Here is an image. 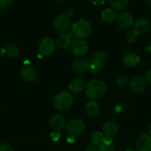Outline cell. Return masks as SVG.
<instances>
[{"mask_svg":"<svg viewBox=\"0 0 151 151\" xmlns=\"http://www.w3.org/2000/svg\"><path fill=\"white\" fill-rule=\"evenodd\" d=\"M106 85L99 80H93L89 82L85 88L86 96L90 100H95L101 98L106 92Z\"/></svg>","mask_w":151,"mask_h":151,"instance_id":"1","label":"cell"},{"mask_svg":"<svg viewBox=\"0 0 151 151\" xmlns=\"http://www.w3.org/2000/svg\"><path fill=\"white\" fill-rule=\"evenodd\" d=\"M73 97L68 91H61L58 93L54 98V106L59 111H66L72 106Z\"/></svg>","mask_w":151,"mask_h":151,"instance_id":"2","label":"cell"},{"mask_svg":"<svg viewBox=\"0 0 151 151\" xmlns=\"http://www.w3.org/2000/svg\"><path fill=\"white\" fill-rule=\"evenodd\" d=\"M91 24L87 20L81 19L77 20L73 24L72 27V32L76 38H85L91 32Z\"/></svg>","mask_w":151,"mask_h":151,"instance_id":"3","label":"cell"},{"mask_svg":"<svg viewBox=\"0 0 151 151\" xmlns=\"http://www.w3.org/2000/svg\"><path fill=\"white\" fill-rule=\"evenodd\" d=\"M85 125L80 119H71L65 126V131L68 136L73 137H79L84 133Z\"/></svg>","mask_w":151,"mask_h":151,"instance_id":"4","label":"cell"},{"mask_svg":"<svg viewBox=\"0 0 151 151\" xmlns=\"http://www.w3.org/2000/svg\"><path fill=\"white\" fill-rule=\"evenodd\" d=\"M107 55L103 52H97L92 57L90 60V70L93 73L99 72L107 61Z\"/></svg>","mask_w":151,"mask_h":151,"instance_id":"5","label":"cell"},{"mask_svg":"<svg viewBox=\"0 0 151 151\" xmlns=\"http://www.w3.org/2000/svg\"><path fill=\"white\" fill-rule=\"evenodd\" d=\"M53 27L60 35L66 34L70 27V17L65 13L58 15L53 20Z\"/></svg>","mask_w":151,"mask_h":151,"instance_id":"6","label":"cell"},{"mask_svg":"<svg viewBox=\"0 0 151 151\" xmlns=\"http://www.w3.org/2000/svg\"><path fill=\"white\" fill-rule=\"evenodd\" d=\"M56 43L50 37H45L40 41L38 45V51L40 54L44 56H49L53 53Z\"/></svg>","mask_w":151,"mask_h":151,"instance_id":"7","label":"cell"},{"mask_svg":"<svg viewBox=\"0 0 151 151\" xmlns=\"http://www.w3.org/2000/svg\"><path fill=\"white\" fill-rule=\"evenodd\" d=\"M117 24L121 29H128L134 23L133 16L127 12H121L117 16Z\"/></svg>","mask_w":151,"mask_h":151,"instance_id":"8","label":"cell"},{"mask_svg":"<svg viewBox=\"0 0 151 151\" xmlns=\"http://www.w3.org/2000/svg\"><path fill=\"white\" fill-rule=\"evenodd\" d=\"M71 50L74 55L77 56H82L87 53L88 45L87 42L81 38H76L71 44Z\"/></svg>","mask_w":151,"mask_h":151,"instance_id":"9","label":"cell"},{"mask_svg":"<svg viewBox=\"0 0 151 151\" xmlns=\"http://www.w3.org/2000/svg\"><path fill=\"white\" fill-rule=\"evenodd\" d=\"M90 62L85 58H79L73 62V70L76 73H84L90 70Z\"/></svg>","mask_w":151,"mask_h":151,"instance_id":"10","label":"cell"},{"mask_svg":"<svg viewBox=\"0 0 151 151\" xmlns=\"http://www.w3.org/2000/svg\"><path fill=\"white\" fill-rule=\"evenodd\" d=\"M76 38L73 32H70L68 34L61 35L56 38V44L60 49H67L70 47L73 41Z\"/></svg>","mask_w":151,"mask_h":151,"instance_id":"11","label":"cell"},{"mask_svg":"<svg viewBox=\"0 0 151 151\" xmlns=\"http://www.w3.org/2000/svg\"><path fill=\"white\" fill-rule=\"evenodd\" d=\"M137 151H151V137L149 134H142L136 140Z\"/></svg>","mask_w":151,"mask_h":151,"instance_id":"12","label":"cell"},{"mask_svg":"<svg viewBox=\"0 0 151 151\" xmlns=\"http://www.w3.org/2000/svg\"><path fill=\"white\" fill-rule=\"evenodd\" d=\"M130 87L133 92L136 94H141L146 88V82L141 77L135 76L130 81Z\"/></svg>","mask_w":151,"mask_h":151,"instance_id":"13","label":"cell"},{"mask_svg":"<svg viewBox=\"0 0 151 151\" xmlns=\"http://www.w3.org/2000/svg\"><path fill=\"white\" fill-rule=\"evenodd\" d=\"M151 24L149 20L144 18H141L136 20L134 23V29L138 34H144L147 32L150 29Z\"/></svg>","mask_w":151,"mask_h":151,"instance_id":"14","label":"cell"},{"mask_svg":"<svg viewBox=\"0 0 151 151\" xmlns=\"http://www.w3.org/2000/svg\"><path fill=\"white\" fill-rule=\"evenodd\" d=\"M22 79L28 83L33 82L37 78V72L35 69L30 66H25L21 71Z\"/></svg>","mask_w":151,"mask_h":151,"instance_id":"15","label":"cell"},{"mask_svg":"<svg viewBox=\"0 0 151 151\" xmlns=\"http://www.w3.org/2000/svg\"><path fill=\"white\" fill-rule=\"evenodd\" d=\"M118 125L117 123L113 121L107 122L106 123L104 124L102 126V134L105 136H108V137H113L118 133Z\"/></svg>","mask_w":151,"mask_h":151,"instance_id":"16","label":"cell"},{"mask_svg":"<svg viewBox=\"0 0 151 151\" xmlns=\"http://www.w3.org/2000/svg\"><path fill=\"white\" fill-rule=\"evenodd\" d=\"M65 121L63 116L60 114H53L50 119V126L56 131H61L65 127Z\"/></svg>","mask_w":151,"mask_h":151,"instance_id":"17","label":"cell"},{"mask_svg":"<svg viewBox=\"0 0 151 151\" xmlns=\"http://www.w3.org/2000/svg\"><path fill=\"white\" fill-rule=\"evenodd\" d=\"M140 61L139 56L136 53H127L123 58V63L127 67H134Z\"/></svg>","mask_w":151,"mask_h":151,"instance_id":"18","label":"cell"},{"mask_svg":"<svg viewBox=\"0 0 151 151\" xmlns=\"http://www.w3.org/2000/svg\"><path fill=\"white\" fill-rule=\"evenodd\" d=\"M84 88V83L81 78L73 80L69 85V89L73 94H78Z\"/></svg>","mask_w":151,"mask_h":151,"instance_id":"19","label":"cell"},{"mask_svg":"<svg viewBox=\"0 0 151 151\" xmlns=\"http://www.w3.org/2000/svg\"><path fill=\"white\" fill-rule=\"evenodd\" d=\"M117 17L116 12L114 9L107 7L105 9L102 13V19L103 22H107V23H111L113 22Z\"/></svg>","mask_w":151,"mask_h":151,"instance_id":"20","label":"cell"},{"mask_svg":"<svg viewBox=\"0 0 151 151\" xmlns=\"http://www.w3.org/2000/svg\"><path fill=\"white\" fill-rule=\"evenodd\" d=\"M85 111L87 116L93 118L99 114V106L96 102L90 101L86 104Z\"/></svg>","mask_w":151,"mask_h":151,"instance_id":"21","label":"cell"},{"mask_svg":"<svg viewBox=\"0 0 151 151\" xmlns=\"http://www.w3.org/2000/svg\"><path fill=\"white\" fill-rule=\"evenodd\" d=\"M108 3L114 10H123L129 4L130 0H107Z\"/></svg>","mask_w":151,"mask_h":151,"instance_id":"22","label":"cell"},{"mask_svg":"<svg viewBox=\"0 0 151 151\" xmlns=\"http://www.w3.org/2000/svg\"><path fill=\"white\" fill-rule=\"evenodd\" d=\"M4 54L7 55L10 58H16L17 57L19 53V50L16 45L14 44H7L4 48Z\"/></svg>","mask_w":151,"mask_h":151,"instance_id":"23","label":"cell"},{"mask_svg":"<svg viewBox=\"0 0 151 151\" xmlns=\"http://www.w3.org/2000/svg\"><path fill=\"white\" fill-rule=\"evenodd\" d=\"M104 134L102 133L95 132L90 137V142L93 146H100L103 144Z\"/></svg>","mask_w":151,"mask_h":151,"instance_id":"24","label":"cell"},{"mask_svg":"<svg viewBox=\"0 0 151 151\" xmlns=\"http://www.w3.org/2000/svg\"><path fill=\"white\" fill-rule=\"evenodd\" d=\"M138 35H139V34H138L135 30L129 31V32L126 34L125 39L127 43L132 44V43H134L137 41Z\"/></svg>","mask_w":151,"mask_h":151,"instance_id":"25","label":"cell"},{"mask_svg":"<svg viewBox=\"0 0 151 151\" xmlns=\"http://www.w3.org/2000/svg\"><path fill=\"white\" fill-rule=\"evenodd\" d=\"M117 84H118V86L120 88H124L128 86L129 81L127 78H125V77H120L117 80Z\"/></svg>","mask_w":151,"mask_h":151,"instance_id":"26","label":"cell"},{"mask_svg":"<svg viewBox=\"0 0 151 151\" xmlns=\"http://www.w3.org/2000/svg\"><path fill=\"white\" fill-rule=\"evenodd\" d=\"M98 151H115V147L113 145H104L99 146Z\"/></svg>","mask_w":151,"mask_h":151,"instance_id":"27","label":"cell"},{"mask_svg":"<svg viewBox=\"0 0 151 151\" xmlns=\"http://www.w3.org/2000/svg\"><path fill=\"white\" fill-rule=\"evenodd\" d=\"M0 151H13L11 145L7 143H3L0 145Z\"/></svg>","mask_w":151,"mask_h":151,"instance_id":"28","label":"cell"},{"mask_svg":"<svg viewBox=\"0 0 151 151\" xmlns=\"http://www.w3.org/2000/svg\"><path fill=\"white\" fill-rule=\"evenodd\" d=\"M13 0H0V7L6 8L11 4Z\"/></svg>","mask_w":151,"mask_h":151,"instance_id":"29","label":"cell"},{"mask_svg":"<svg viewBox=\"0 0 151 151\" xmlns=\"http://www.w3.org/2000/svg\"><path fill=\"white\" fill-rule=\"evenodd\" d=\"M103 144L104 145H112L113 144V138L111 137H108V136L104 135L103 139Z\"/></svg>","mask_w":151,"mask_h":151,"instance_id":"30","label":"cell"},{"mask_svg":"<svg viewBox=\"0 0 151 151\" xmlns=\"http://www.w3.org/2000/svg\"><path fill=\"white\" fill-rule=\"evenodd\" d=\"M144 78L145 81H146L148 83L151 84V69L147 71L144 75Z\"/></svg>","mask_w":151,"mask_h":151,"instance_id":"31","label":"cell"},{"mask_svg":"<svg viewBox=\"0 0 151 151\" xmlns=\"http://www.w3.org/2000/svg\"><path fill=\"white\" fill-rule=\"evenodd\" d=\"M61 137V134L58 132H52L51 133V139L53 141L56 142Z\"/></svg>","mask_w":151,"mask_h":151,"instance_id":"32","label":"cell"},{"mask_svg":"<svg viewBox=\"0 0 151 151\" xmlns=\"http://www.w3.org/2000/svg\"><path fill=\"white\" fill-rule=\"evenodd\" d=\"M90 1H91L92 4H93L94 5H102V4H105L106 0H90Z\"/></svg>","mask_w":151,"mask_h":151,"instance_id":"33","label":"cell"},{"mask_svg":"<svg viewBox=\"0 0 151 151\" xmlns=\"http://www.w3.org/2000/svg\"><path fill=\"white\" fill-rule=\"evenodd\" d=\"M85 151H98V149L96 148V146H89L87 147Z\"/></svg>","mask_w":151,"mask_h":151,"instance_id":"34","label":"cell"},{"mask_svg":"<svg viewBox=\"0 0 151 151\" xmlns=\"http://www.w3.org/2000/svg\"><path fill=\"white\" fill-rule=\"evenodd\" d=\"M75 139H76V137H71V136H68V137H67V140H68V142L70 143L74 142Z\"/></svg>","mask_w":151,"mask_h":151,"instance_id":"35","label":"cell"},{"mask_svg":"<svg viewBox=\"0 0 151 151\" xmlns=\"http://www.w3.org/2000/svg\"><path fill=\"white\" fill-rule=\"evenodd\" d=\"M146 50H147V51L151 53V41H150L149 42H148L147 44Z\"/></svg>","mask_w":151,"mask_h":151,"instance_id":"36","label":"cell"},{"mask_svg":"<svg viewBox=\"0 0 151 151\" xmlns=\"http://www.w3.org/2000/svg\"><path fill=\"white\" fill-rule=\"evenodd\" d=\"M65 14H66L68 17H71V16H73V11L72 10H67Z\"/></svg>","mask_w":151,"mask_h":151,"instance_id":"37","label":"cell"},{"mask_svg":"<svg viewBox=\"0 0 151 151\" xmlns=\"http://www.w3.org/2000/svg\"><path fill=\"white\" fill-rule=\"evenodd\" d=\"M4 54V48H1V47H0V58H1Z\"/></svg>","mask_w":151,"mask_h":151,"instance_id":"38","label":"cell"},{"mask_svg":"<svg viewBox=\"0 0 151 151\" xmlns=\"http://www.w3.org/2000/svg\"><path fill=\"white\" fill-rule=\"evenodd\" d=\"M148 132H149V135L151 137V126L149 128V130H148Z\"/></svg>","mask_w":151,"mask_h":151,"instance_id":"39","label":"cell"},{"mask_svg":"<svg viewBox=\"0 0 151 151\" xmlns=\"http://www.w3.org/2000/svg\"><path fill=\"white\" fill-rule=\"evenodd\" d=\"M144 1L148 4H151V0H144Z\"/></svg>","mask_w":151,"mask_h":151,"instance_id":"40","label":"cell"},{"mask_svg":"<svg viewBox=\"0 0 151 151\" xmlns=\"http://www.w3.org/2000/svg\"><path fill=\"white\" fill-rule=\"evenodd\" d=\"M126 151H137V150H133V149H128V150H127Z\"/></svg>","mask_w":151,"mask_h":151,"instance_id":"41","label":"cell"},{"mask_svg":"<svg viewBox=\"0 0 151 151\" xmlns=\"http://www.w3.org/2000/svg\"><path fill=\"white\" fill-rule=\"evenodd\" d=\"M57 1H62V0H57Z\"/></svg>","mask_w":151,"mask_h":151,"instance_id":"42","label":"cell"}]
</instances>
